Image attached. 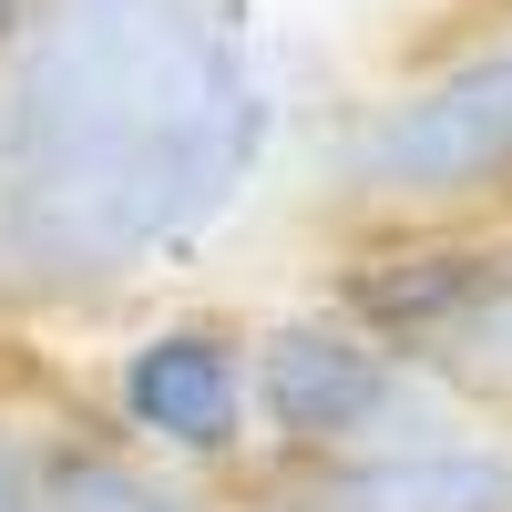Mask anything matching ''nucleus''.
Wrapping results in <instances>:
<instances>
[{"label":"nucleus","mask_w":512,"mask_h":512,"mask_svg":"<svg viewBox=\"0 0 512 512\" xmlns=\"http://www.w3.org/2000/svg\"><path fill=\"white\" fill-rule=\"evenodd\" d=\"M267 144L256 0H41L0 52V308H82L195 256Z\"/></svg>","instance_id":"1"},{"label":"nucleus","mask_w":512,"mask_h":512,"mask_svg":"<svg viewBox=\"0 0 512 512\" xmlns=\"http://www.w3.org/2000/svg\"><path fill=\"white\" fill-rule=\"evenodd\" d=\"M246 410L267 420L287 451H318V461H369V451L441 441V390L410 359H390L379 338H359L338 308L256 328V349H246Z\"/></svg>","instance_id":"2"},{"label":"nucleus","mask_w":512,"mask_h":512,"mask_svg":"<svg viewBox=\"0 0 512 512\" xmlns=\"http://www.w3.org/2000/svg\"><path fill=\"white\" fill-rule=\"evenodd\" d=\"M512 175V41L390 93L349 134V185L379 205H461Z\"/></svg>","instance_id":"3"},{"label":"nucleus","mask_w":512,"mask_h":512,"mask_svg":"<svg viewBox=\"0 0 512 512\" xmlns=\"http://www.w3.org/2000/svg\"><path fill=\"white\" fill-rule=\"evenodd\" d=\"M113 400L123 420L175 451V461H226L246 441V338L205 328V318H175V328H144L134 349L113 359Z\"/></svg>","instance_id":"4"},{"label":"nucleus","mask_w":512,"mask_h":512,"mask_svg":"<svg viewBox=\"0 0 512 512\" xmlns=\"http://www.w3.org/2000/svg\"><path fill=\"white\" fill-rule=\"evenodd\" d=\"M297 512H512V451L502 441H410V451L328 461L297 492Z\"/></svg>","instance_id":"5"},{"label":"nucleus","mask_w":512,"mask_h":512,"mask_svg":"<svg viewBox=\"0 0 512 512\" xmlns=\"http://www.w3.org/2000/svg\"><path fill=\"white\" fill-rule=\"evenodd\" d=\"M512 267L502 246H400V256H369V267H349V287H338V318H349L359 338H379L390 359H420L431 338L472 308V297Z\"/></svg>","instance_id":"6"},{"label":"nucleus","mask_w":512,"mask_h":512,"mask_svg":"<svg viewBox=\"0 0 512 512\" xmlns=\"http://www.w3.org/2000/svg\"><path fill=\"white\" fill-rule=\"evenodd\" d=\"M31 472H41V512H205L185 482H164L144 461H123V451H93V441L41 451Z\"/></svg>","instance_id":"7"},{"label":"nucleus","mask_w":512,"mask_h":512,"mask_svg":"<svg viewBox=\"0 0 512 512\" xmlns=\"http://www.w3.org/2000/svg\"><path fill=\"white\" fill-rule=\"evenodd\" d=\"M420 379H431V390H472V400H512V267L472 297V308H461L431 349L410 359Z\"/></svg>","instance_id":"8"},{"label":"nucleus","mask_w":512,"mask_h":512,"mask_svg":"<svg viewBox=\"0 0 512 512\" xmlns=\"http://www.w3.org/2000/svg\"><path fill=\"white\" fill-rule=\"evenodd\" d=\"M0 512H41V472H31V451L0 431Z\"/></svg>","instance_id":"9"},{"label":"nucleus","mask_w":512,"mask_h":512,"mask_svg":"<svg viewBox=\"0 0 512 512\" xmlns=\"http://www.w3.org/2000/svg\"><path fill=\"white\" fill-rule=\"evenodd\" d=\"M31 11H41V0H0V52H11V31H21Z\"/></svg>","instance_id":"10"}]
</instances>
